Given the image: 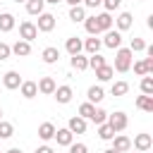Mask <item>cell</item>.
<instances>
[{"label":"cell","mask_w":153,"mask_h":153,"mask_svg":"<svg viewBox=\"0 0 153 153\" xmlns=\"http://www.w3.org/2000/svg\"><path fill=\"white\" fill-rule=\"evenodd\" d=\"M36 86H38V91H41V93L50 96V93L55 91V86H57V84H55V79H53V76H43V79H41Z\"/></svg>","instance_id":"15"},{"label":"cell","mask_w":153,"mask_h":153,"mask_svg":"<svg viewBox=\"0 0 153 153\" xmlns=\"http://www.w3.org/2000/svg\"><path fill=\"white\" fill-rule=\"evenodd\" d=\"M103 65H108V62H105V57H103L100 53H93V55L88 57V67H91V69H98V67H103Z\"/></svg>","instance_id":"32"},{"label":"cell","mask_w":153,"mask_h":153,"mask_svg":"<svg viewBox=\"0 0 153 153\" xmlns=\"http://www.w3.org/2000/svg\"><path fill=\"white\" fill-rule=\"evenodd\" d=\"M67 129H69L72 134H84V131H86V120L76 115V117H72V120H69V124H67Z\"/></svg>","instance_id":"13"},{"label":"cell","mask_w":153,"mask_h":153,"mask_svg":"<svg viewBox=\"0 0 153 153\" xmlns=\"http://www.w3.org/2000/svg\"><path fill=\"white\" fill-rule=\"evenodd\" d=\"M127 91H129V84H127V81H115V84L110 86V93H112V96H124Z\"/></svg>","instance_id":"30"},{"label":"cell","mask_w":153,"mask_h":153,"mask_svg":"<svg viewBox=\"0 0 153 153\" xmlns=\"http://www.w3.org/2000/svg\"><path fill=\"white\" fill-rule=\"evenodd\" d=\"M69 153H88V146L86 143H69Z\"/></svg>","instance_id":"37"},{"label":"cell","mask_w":153,"mask_h":153,"mask_svg":"<svg viewBox=\"0 0 153 153\" xmlns=\"http://www.w3.org/2000/svg\"><path fill=\"white\" fill-rule=\"evenodd\" d=\"M115 131H124L127 129V124H129V120H127V115L124 112H112V115H108V120H105Z\"/></svg>","instance_id":"3"},{"label":"cell","mask_w":153,"mask_h":153,"mask_svg":"<svg viewBox=\"0 0 153 153\" xmlns=\"http://www.w3.org/2000/svg\"><path fill=\"white\" fill-rule=\"evenodd\" d=\"M65 50H67L69 55H76V53L84 50V41H81L79 36H69V38L65 41Z\"/></svg>","instance_id":"8"},{"label":"cell","mask_w":153,"mask_h":153,"mask_svg":"<svg viewBox=\"0 0 153 153\" xmlns=\"http://www.w3.org/2000/svg\"><path fill=\"white\" fill-rule=\"evenodd\" d=\"M69 19H72V22H84V19H86V10H84V5H74V7H69Z\"/></svg>","instance_id":"25"},{"label":"cell","mask_w":153,"mask_h":153,"mask_svg":"<svg viewBox=\"0 0 153 153\" xmlns=\"http://www.w3.org/2000/svg\"><path fill=\"white\" fill-rule=\"evenodd\" d=\"M14 134V127L10 124V122H5V120H0V139H10Z\"/></svg>","instance_id":"34"},{"label":"cell","mask_w":153,"mask_h":153,"mask_svg":"<svg viewBox=\"0 0 153 153\" xmlns=\"http://www.w3.org/2000/svg\"><path fill=\"white\" fill-rule=\"evenodd\" d=\"M10 50H12V53H14L17 57H26V55H31V43H29V41H22V38H19V41H17L14 45H10Z\"/></svg>","instance_id":"10"},{"label":"cell","mask_w":153,"mask_h":153,"mask_svg":"<svg viewBox=\"0 0 153 153\" xmlns=\"http://www.w3.org/2000/svg\"><path fill=\"white\" fill-rule=\"evenodd\" d=\"M43 7H45V0H26V12L33 17H38L43 12Z\"/></svg>","instance_id":"22"},{"label":"cell","mask_w":153,"mask_h":153,"mask_svg":"<svg viewBox=\"0 0 153 153\" xmlns=\"http://www.w3.org/2000/svg\"><path fill=\"white\" fill-rule=\"evenodd\" d=\"M36 29L43 31V33L53 31V29H55V14H50V12H41V14H38V22H36Z\"/></svg>","instance_id":"2"},{"label":"cell","mask_w":153,"mask_h":153,"mask_svg":"<svg viewBox=\"0 0 153 153\" xmlns=\"http://www.w3.org/2000/svg\"><path fill=\"white\" fill-rule=\"evenodd\" d=\"M100 48H103V41H100V38H96V36H93V38H86V41H84V50H86L88 55L98 53Z\"/></svg>","instance_id":"19"},{"label":"cell","mask_w":153,"mask_h":153,"mask_svg":"<svg viewBox=\"0 0 153 153\" xmlns=\"http://www.w3.org/2000/svg\"><path fill=\"white\" fill-rule=\"evenodd\" d=\"M88 120H93V122H96V124H103V122H105V120H108V112H105V110H103V108H96V110H93V115H91V117H88Z\"/></svg>","instance_id":"35"},{"label":"cell","mask_w":153,"mask_h":153,"mask_svg":"<svg viewBox=\"0 0 153 153\" xmlns=\"http://www.w3.org/2000/svg\"><path fill=\"white\" fill-rule=\"evenodd\" d=\"M38 136H41L43 141H50V139L55 136V124H53V122H43V124L38 127Z\"/></svg>","instance_id":"17"},{"label":"cell","mask_w":153,"mask_h":153,"mask_svg":"<svg viewBox=\"0 0 153 153\" xmlns=\"http://www.w3.org/2000/svg\"><path fill=\"white\" fill-rule=\"evenodd\" d=\"M141 93L153 96V76L151 74H143V79H141Z\"/></svg>","instance_id":"29"},{"label":"cell","mask_w":153,"mask_h":153,"mask_svg":"<svg viewBox=\"0 0 153 153\" xmlns=\"http://www.w3.org/2000/svg\"><path fill=\"white\" fill-rule=\"evenodd\" d=\"M19 91H22L24 98H33L38 93V86H36V81H22L19 84Z\"/></svg>","instance_id":"16"},{"label":"cell","mask_w":153,"mask_h":153,"mask_svg":"<svg viewBox=\"0 0 153 153\" xmlns=\"http://www.w3.org/2000/svg\"><path fill=\"white\" fill-rule=\"evenodd\" d=\"M131 50L129 48H117V55H115V67L112 69H117V72H129V67H131Z\"/></svg>","instance_id":"1"},{"label":"cell","mask_w":153,"mask_h":153,"mask_svg":"<svg viewBox=\"0 0 153 153\" xmlns=\"http://www.w3.org/2000/svg\"><path fill=\"white\" fill-rule=\"evenodd\" d=\"M24 79L19 76V72H14V69H10V72H5V76H2V84H5V88H10V91H14V88H19V84H22Z\"/></svg>","instance_id":"5"},{"label":"cell","mask_w":153,"mask_h":153,"mask_svg":"<svg viewBox=\"0 0 153 153\" xmlns=\"http://www.w3.org/2000/svg\"><path fill=\"white\" fill-rule=\"evenodd\" d=\"M53 139H57L60 146H69L72 139H74V134H72L69 129H55V136H53Z\"/></svg>","instance_id":"18"},{"label":"cell","mask_w":153,"mask_h":153,"mask_svg":"<svg viewBox=\"0 0 153 153\" xmlns=\"http://www.w3.org/2000/svg\"><path fill=\"white\" fill-rule=\"evenodd\" d=\"M53 96H55V100L57 103H69L72 100V96H74V91H72V86H55V91H53Z\"/></svg>","instance_id":"7"},{"label":"cell","mask_w":153,"mask_h":153,"mask_svg":"<svg viewBox=\"0 0 153 153\" xmlns=\"http://www.w3.org/2000/svg\"><path fill=\"white\" fill-rule=\"evenodd\" d=\"M136 108L139 110H143V112H153V96H139L136 98Z\"/></svg>","instance_id":"21"},{"label":"cell","mask_w":153,"mask_h":153,"mask_svg":"<svg viewBox=\"0 0 153 153\" xmlns=\"http://www.w3.org/2000/svg\"><path fill=\"white\" fill-rule=\"evenodd\" d=\"M136 153H141V151H136Z\"/></svg>","instance_id":"50"},{"label":"cell","mask_w":153,"mask_h":153,"mask_svg":"<svg viewBox=\"0 0 153 153\" xmlns=\"http://www.w3.org/2000/svg\"><path fill=\"white\" fill-rule=\"evenodd\" d=\"M151 146H153V139H151V134H136V136H134V148H136V151L146 153Z\"/></svg>","instance_id":"9"},{"label":"cell","mask_w":153,"mask_h":153,"mask_svg":"<svg viewBox=\"0 0 153 153\" xmlns=\"http://www.w3.org/2000/svg\"><path fill=\"white\" fill-rule=\"evenodd\" d=\"M86 98H88V103H100V100L105 98V93H103L100 86H91V88L86 91Z\"/></svg>","instance_id":"23"},{"label":"cell","mask_w":153,"mask_h":153,"mask_svg":"<svg viewBox=\"0 0 153 153\" xmlns=\"http://www.w3.org/2000/svg\"><path fill=\"white\" fill-rule=\"evenodd\" d=\"M62 2H67L69 7H74V5H81V0H62Z\"/></svg>","instance_id":"44"},{"label":"cell","mask_w":153,"mask_h":153,"mask_svg":"<svg viewBox=\"0 0 153 153\" xmlns=\"http://www.w3.org/2000/svg\"><path fill=\"white\" fill-rule=\"evenodd\" d=\"M41 57H43V62H45V65H55V62L60 60V50H57L55 45H48V48H43Z\"/></svg>","instance_id":"11"},{"label":"cell","mask_w":153,"mask_h":153,"mask_svg":"<svg viewBox=\"0 0 153 153\" xmlns=\"http://www.w3.org/2000/svg\"><path fill=\"white\" fill-rule=\"evenodd\" d=\"M143 65H146V74H153V57H143Z\"/></svg>","instance_id":"42"},{"label":"cell","mask_w":153,"mask_h":153,"mask_svg":"<svg viewBox=\"0 0 153 153\" xmlns=\"http://www.w3.org/2000/svg\"><path fill=\"white\" fill-rule=\"evenodd\" d=\"M36 36H38V29H36L33 22H22V24H19V38H22V41H29V43H31Z\"/></svg>","instance_id":"4"},{"label":"cell","mask_w":153,"mask_h":153,"mask_svg":"<svg viewBox=\"0 0 153 153\" xmlns=\"http://www.w3.org/2000/svg\"><path fill=\"white\" fill-rule=\"evenodd\" d=\"M131 26V14L129 12H120V17H117V31H127Z\"/></svg>","instance_id":"28"},{"label":"cell","mask_w":153,"mask_h":153,"mask_svg":"<svg viewBox=\"0 0 153 153\" xmlns=\"http://www.w3.org/2000/svg\"><path fill=\"white\" fill-rule=\"evenodd\" d=\"M96 24H98V31H108V29H112V17H110V12H100V14H96Z\"/></svg>","instance_id":"14"},{"label":"cell","mask_w":153,"mask_h":153,"mask_svg":"<svg viewBox=\"0 0 153 153\" xmlns=\"http://www.w3.org/2000/svg\"><path fill=\"white\" fill-rule=\"evenodd\" d=\"M115 134H117V131H115V129H112V127H110L108 122H103V124H98V136H100L103 141H110V139H112Z\"/></svg>","instance_id":"27"},{"label":"cell","mask_w":153,"mask_h":153,"mask_svg":"<svg viewBox=\"0 0 153 153\" xmlns=\"http://www.w3.org/2000/svg\"><path fill=\"white\" fill-rule=\"evenodd\" d=\"M103 153H120V151H115V148H108V151H103Z\"/></svg>","instance_id":"46"},{"label":"cell","mask_w":153,"mask_h":153,"mask_svg":"<svg viewBox=\"0 0 153 153\" xmlns=\"http://www.w3.org/2000/svg\"><path fill=\"white\" fill-rule=\"evenodd\" d=\"M12 55V50H10V45L7 43H0V60H7Z\"/></svg>","instance_id":"39"},{"label":"cell","mask_w":153,"mask_h":153,"mask_svg":"<svg viewBox=\"0 0 153 153\" xmlns=\"http://www.w3.org/2000/svg\"><path fill=\"white\" fill-rule=\"evenodd\" d=\"M112 148L120 151V153H127V151L131 148V141H129L127 136H122V134H115V136H112Z\"/></svg>","instance_id":"12"},{"label":"cell","mask_w":153,"mask_h":153,"mask_svg":"<svg viewBox=\"0 0 153 153\" xmlns=\"http://www.w3.org/2000/svg\"><path fill=\"white\" fill-rule=\"evenodd\" d=\"M72 67L76 69V72H84V69H88V57H84L81 53H76V55H72Z\"/></svg>","instance_id":"20"},{"label":"cell","mask_w":153,"mask_h":153,"mask_svg":"<svg viewBox=\"0 0 153 153\" xmlns=\"http://www.w3.org/2000/svg\"><path fill=\"white\" fill-rule=\"evenodd\" d=\"M5 153H22L19 148H10V151H5Z\"/></svg>","instance_id":"45"},{"label":"cell","mask_w":153,"mask_h":153,"mask_svg":"<svg viewBox=\"0 0 153 153\" xmlns=\"http://www.w3.org/2000/svg\"><path fill=\"white\" fill-rule=\"evenodd\" d=\"M84 26H86V31L91 33V36H98L100 31H98V24H96V14L93 17H86L84 19Z\"/></svg>","instance_id":"31"},{"label":"cell","mask_w":153,"mask_h":153,"mask_svg":"<svg viewBox=\"0 0 153 153\" xmlns=\"http://www.w3.org/2000/svg\"><path fill=\"white\" fill-rule=\"evenodd\" d=\"M84 2V7H91V10H96L98 5H103V0H81Z\"/></svg>","instance_id":"41"},{"label":"cell","mask_w":153,"mask_h":153,"mask_svg":"<svg viewBox=\"0 0 153 153\" xmlns=\"http://www.w3.org/2000/svg\"><path fill=\"white\" fill-rule=\"evenodd\" d=\"M45 2H50V5H57V2H62V0H45Z\"/></svg>","instance_id":"47"},{"label":"cell","mask_w":153,"mask_h":153,"mask_svg":"<svg viewBox=\"0 0 153 153\" xmlns=\"http://www.w3.org/2000/svg\"><path fill=\"white\" fill-rule=\"evenodd\" d=\"M12 29H14V17H12L10 12H2V14H0V31L7 33V31H12Z\"/></svg>","instance_id":"24"},{"label":"cell","mask_w":153,"mask_h":153,"mask_svg":"<svg viewBox=\"0 0 153 153\" xmlns=\"http://www.w3.org/2000/svg\"><path fill=\"white\" fill-rule=\"evenodd\" d=\"M36 153H55V151H53L50 146H38V148H36Z\"/></svg>","instance_id":"43"},{"label":"cell","mask_w":153,"mask_h":153,"mask_svg":"<svg viewBox=\"0 0 153 153\" xmlns=\"http://www.w3.org/2000/svg\"><path fill=\"white\" fill-rule=\"evenodd\" d=\"M143 48H146V41L143 38H131V43H129V50L131 53H141Z\"/></svg>","instance_id":"36"},{"label":"cell","mask_w":153,"mask_h":153,"mask_svg":"<svg viewBox=\"0 0 153 153\" xmlns=\"http://www.w3.org/2000/svg\"><path fill=\"white\" fill-rule=\"evenodd\" d=\"M134 72H136L139 76H143V74H146V65H143V60H139V62H134Z\"/></svg>","instance_id":"40"},{"label":"cell","mask_w":153,"mask_h":153,"mask_svg":"<svg viewBox=\"0 0 153 153\" xmlns=\"http://www.w3.org/2000/svg\"><path fill=\"white\" fill-rule=\"evenodd\" d=\"M0 153H2V151H0Z\"/></svg>","instance_id":"52"},{"label":"cell","mask_w":153,"mask_h":153,"mask_svg":"<svg viewBox=\"0 0 153 153\" xmlns=\"http://www.w3.org/2000/svg\"><path fill=\"white\" fill-rule=\"evenodd\" d=\"M112 74H115V69H112L110 65H103V67H98V69H96L98 81H110V79H112Z\"/></svg>","instance_id":"26"},{"label":"cell","mask_w":153,"mask_h":153,"mask_svg":"<svg viewBox=\"0 0 153 153\" xmlns=\"http://www.w3.org/2000/svg\"><path fill=\"white\" fill-rule=\"evenodd\" d=\"M0 120H2V108H0Z\"/></svg>","instance_id":"49"},{"label":"cell","mask_w":153,"mask_h":153,"mask_svg":"<svg viewBox=\"0 0 153 153\" xmlns=\"http://www.w3.org/2000/svg\"><path fill=\"white\" fill-rule=\"evenodd\" d=\"M103 45H108V48H112V50L120 48V45H122V33L108 29V31H105V38H103Z\"/></svg>","instance_id":"6"},{"label":"cell","mask_w":153,"mask_h":153,"mask_svg":"<svg viewBox=\"0 0 153 153\" xmlns=\"http://www.w3.org/2000/svg\"><path fill=\"white\" fill-rule=\"evenodd\" d=\"M14 2H26V0H14Z\"/></svg>","instance_id":"48"},{"label":"cell","mask_w":153,"mask_h":153,"mask_svg":"<svg viewBox=\"0 0 153 153\" xmlns=\"http://www.w3.org/2000/svg\"><path fill=\"white\" fill-rule=\"evenodd\" d=\"M93 110H96V105H93V103H81V105H79V117L88 120V117L93 115Z\"/></svg>","instance_id":"33"},{"label":"cell","mask_w":153,"mask_h":153,"mask_svg":"<svg viewBox=\"0 0 153 153\" xmlns=\"http://www.w3.org/2000/svg\"><path fill=\"white\" fill-rule=\"evenodd\" d=\"M139 2H143V0H139Z\"/></svg>","instance_id":"51"},{"label":"cell","mask_w":153,"mask_h":153,"mask_svg":"<svg viewBox=\"0 0 153 153\" xmlns=\"http://www.w3.org/2000/svg\"><path fill=\"white\" fill-rule=\"evenodd\" d=\"M103 5H105V12H115V10H120L122 0H103Z\"/></svg>","instance_id":"38"}]
</instances>
